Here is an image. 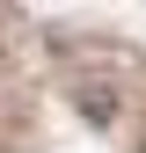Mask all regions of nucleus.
<instances>
[{
    "mask_svg": "<svg viewBox=\"0 0 146 153\" xmlns=\"http://www.w3.org/2000/svg\"><path fill=\"white\" fill-rule=\"evenodd\" d=\"M73 102L88 109V124H117V88H110V80H80Z\"/></svg>",
    "mask_w": 146,
    "mask_h": 153,
    "instance_id": "f257e3e1",
    "label": "nucleus"
}]
</instances>
